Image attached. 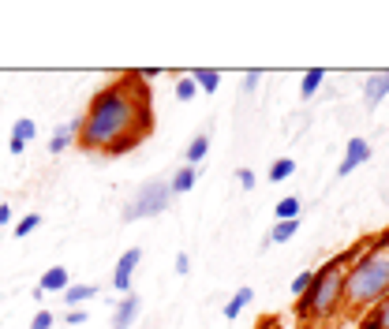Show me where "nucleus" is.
Returning <instances> with one entry per match:
<instances>
[{"instance_id": "22", "label": "nucleus", "mask_w": 389, "mask_h": 329, "mask_svg": "<svg viewBox=\"0 0 389 329\" xmlns=\"http://www.w3.org/2000/svg\"><path fill=\"white\" fill-rule=\"evenodd\" d=\"M194 90H199V86H194V79L184 75V79L176 83V101H191V98H194Z\"/></svg>"}, {"instance_id": "16", "label": "nucleus", "mask_w": 389, "mask_h": 329, "mask_svg": "<svg viewBox=\"0 0 389 329\" xmlns=\"http://www.w3.org/2000/svg\"><path fill=\"white\" fill-rule=\"evenodd\" d=\"M206 154H210V135L202 131V135H194V139H191V146H187V165H191V168H199Z\"/></svg>"}, {"instance_id": "11", "label": "nucleus", "mask_w": 389, "mask_h": 329, "mask_svg": "<svg viewBox=\"0 0 389 329\" xmlns=\"http://www.w3.org/2000/svg\"><path fill=\"white\" fill-rule=\"evenodd\" d=\"M202 173H199V168H191V165H184V168H180V173H173V176H168V187H173V199H176V195H187L191 187H194V180H199Z\"/></svg>"}, {"instance_id": "9", "label": "nucleus", "mask_w": 389, "mask_h": 329, "mask_svg": "<svg viewBox=\"0 0 389 329\" xmlns=\"http://www.w3.org/2000/svg\"><path fill=\"white\" fill-rule=\"evenodd\" d=\"M359 329H389V296L359 314Z\"/></svg>"}, {"instance_id": "5", "label": "nucleus", "mask_w": 389, "mask_h": 329, "mask_svg": "<svg viewBox=\"0 0 389 329\" xmlns=\"http://www.w3.org/2000/svg\"><path fill=\"white\" fill-rule=\"evenodd\" d=\"M139 262H142L139 247H127V251L120 255V262H116V270H112V288H116V292H132V277H135Z\"/></svg>"}, {"instance_id": "13", "label": "nucleus", "mask_w": 389, "mask_h": 329, "mask_svg": "<svg viewBox=\"0 0 389 329\" xmlns=\"http://www.w3.org/2000/svg\"><path fill=\"white\" fill-rule=\"evenodd\" d=\"M71 284V277H68V270L64 266H53V270H45V277H42V292H64V288Z\"/></svg>"}, {"instance_id": "8", "label": "nucleus", "mask_w": 389, "mask_h": 329, "mask_svg": "<svg viewBox=\"0 0 389 329\" xmlns=\"http://www.w3.org/2000/svg\"><path fill=\"white\" fill-rule=\"evenodd\" d=\"M142 311V299L139 296H124L112 311V329H135V318Z\"/></svg>"}, {"instance_id": "12", "label": "nucleus", "mask_w": 389, "mask_h": 329, "mask_svg": "<svg viewBox=\"0 0 389 329\" xmlns=\"http://www.w3.org/2000/svg\"><path fill=\"white\" fill-rule=\"evenodd\" d=\"M251 299H255V288H236V292H232V299L225 304V318H228V322H236L240 314H243V307L251 304Z\"/></svg>"}, {"instance_id": "32", "label": "nucleus", "mask_w": 389, "mask_h": 329, "mask_svg": "<svg viewBox=\"0 0 389 329\" xmlns=\"http://www.w3.org/2000/svg\"><path fill=\"white\" fill-rule=\"evenodd\" d=\"M266 329H277V325H274V322H266Z\"/></svg>"}, {"instance_id": "33", "label": "nucleus", "mask_w": 389, "mask_h": 329, "mask_svg": "<svg viewBox=\"0 0 389 329\" xmlns=\"http://www.w3.org/2000/svg\"><path fill=\"white\" fill-rule=\"evenodd\" d=\"M135 329H139V325H135Z\"/></svg>"}, {"instance_id": "17", "label": "nucleus", "mask_w": 389, "mask_h": 329, "mask_svg": "<svg viewBox=\"0 0 389 329\" xmlns=\"http://www.w3.org/2000/svg\"><path fill=\"white\" fill-rule=\"evenodd\" d=\"M300 209H303V202L296 199V195H284L274 206V214H277V221H300Z\"/></svg>"}, {"instance_id": "23", "label": "nucleus", "mask_w": 389, "mask_h": 329, "mask_svg": "<svg viewBox=\"0 0 389 329\" xmlns=\"http://www.w3.org/2000/svg\"><path fill=\"white\" fill-rule=\"evenodd\" d=\"M37 225H42V214H27V217H23L19 225H16V236L23 240V236H30V232H34Z\"/></svg>"}, {"instance_id": "4", "label": "nucleus", "mask_w": 389, "mask_h": 329, "mask_svg": "<svg viewBox=\"0 0 389 329\" xmlns=\"http://www.w3.org/2000/svg\"><path fill=\"white\" fill-rule=\"evenodd\" d=\"M168 202H173V187H168V180H146L142 187H135V195L127 199L124 206V221H146V217H161Z\"/></svg>"}, {"instance_id": "7", "label": "nucleus", "mask_w": 389, "mask_h": 329, "mask_svg": "<svg viewBox=\"0 0 389 329\" xmlns=\"http://www.w3.org/2000/svg\"><path fill=\"white\" fill-rule=\"evenodd\" d=\"M385 98H389V71H371L367 83H363V101H367V109H378Z\"/></svg>"}, {"instance_id": "26", "label": "nucleus", "mask_w": 389, "mask_h": 329, "mask_svg": "<svg viewBox=\"0 0 389 329\" xmlns=\"http://www.w3.org/2000/svg\"><path fill=\"white\" fill-rule=\"evenodd\" d=\"M236 180H240V187H243V191H251V187H255V173H251V168H236Z\"/></svg>"}, {"instance_id": "3", "label": "nucleus", "mask_w": 389, "mask_h": 329, "mask_svg": "<svg viewBox=\"0 0 389 329\" xmlns=\"http://www.w3.org/2000/svg\"><path fill=\"white\" fill-rule=\"evenodd\" d=\"M389 296V232L374 236L371 247L344 270V307L348 314L371 311Z\"/></svg>"}, {"instance_id": "29", "label": "nucleus", "mask_w": 389, "mask_h": 329, "mask_svg": "<svg viewBox=\"0 0 389 329\" xmlns=\"http://www.w3.org/2000/svg\"><path fill=\"white\" fill-rule=\"evenodd\" d=\"M258 79H262V71H258V68H255V71H248V75H243V90H248V94H251V90L258 86Z\"/></svg>"}, {"instance_id": "10", "label": "nucleus", "mask_w": 389, "mask_h": 329, "mask_svg": "<svg viewBox=\"0 0 389 329\" xmlns=\"http://www.w3.org/2000/svg\"><path fill=\"white\" fill-rule=\"evenodd\" d=\"M75 135H79V120H71V124H60L53 131V139H49V154H64L75 142Z\"/></svg>"}, {"instance_id": "27", "label": "nucleus", "mask_w": 389, "mask_h": 329, "mask_svg": "<svg viewBox=\"0 0 389 329\" xmlns=\"http://www.w3.org/2000/svg\"><path fill=\"white\" fill-rule=\"evenodd\" d=\"M176 273H180V277H187V273H191V258H187V251H180V255H176Z\"/></svg>"}, {"instance_id": "15", "label": "nucleus", "mask_w": 389, "mask_h": 329, "mask_svg": "<svg viewBox=\"0 0 389 329\" xmlns=\"http://www.w3.org/2000/svg\"><path fill=\"white\" fill-rule=\"evenodd\" d=\"M191 79H194V86H199L202 94H214V90L221 86V71H214V68H194Z\"/></svg>"}, {"instance_id": "1", "label": "nucleus", "mask_w": 389, "mask_h": 329, "mask_svg": "<svg viewBox=\"0 0 389 329\" xmlns=\"http://www.w3.org/2000/svg\"><path fill=\"white\" fill-rule=\"evenodd\" d=\"M153 127L150 86L139 75H124L112 86L98 90L86 116L79 120V146L86 154H127L135 150Z\"/></svg>"}, {"instance_id": "2", "label": "nucleus", "mask_w": 389, "mask_h": 329, "mask_svg": "<svg viewBox=\"0 0 389 329\" xmlns=\"http://www.w3.org/2000/svg\"><path fill=\"white\" fill-rule=\"evenodd\" d=\"M371 240H374V236H363V240L352 243L344 255H337L322 270H315L310 288L296 299V318H300L303 325H322V322H330L333 314L344 307V270L352 266L363 251H367Z\"/></svg>"}, {"instance_id": "19", "label": "nucleus", "mask_w": 389, "mask_h": 329, "mask_svg": "<svg viewBox=\"0 0 389 329\" xmlns=\"http://www.w3.org/2000/svg\"><path fill=\"white\" fill-rule=\"evenodd\" d=\"M322 79H326V71H322V68H310V71L303 75V86H300V98H303V101H310V98L318 94Z\"/></svg>"}, {"instance_id": "20", "label": "nucleus", "mask_w": 389, "mask_h": 329, "mask_svg": "<svg viewBox=\"0 0 389 329\" xmlns=\"http://www.w3.org/2000/svg\"><path fill=\"white\" fill-rule=\"evenodd\" d=\"M296 229H300V221H277L274 232H269V243H289L296 236Z\"/></svg>"}, {"instance_id": "14", "label": "nucleus", "mask_w": 389, "mask_h": 329, "mask_svg": "<svg viewBox=\"0 0 389 329\" xmlns=\"http://www.w3.org/2000/svg\"><path fill=\"white\" fill-rule=\"evenodd\" d=\"M94 296H98L94 284H68V288H64V304H68L71 311L79 304H86V299H94Z\"/></svg>"}, {"instance_id": "25", "label": "nucleus", "mask_w": 389, "mask_h": 329, "mask_svg": "<svg viewBox=\"0 0 389 329\" xmlns=\"http://www.w3.org/2000/svg\"><path fill=\"white\" fill-rule=\"evenodd\" d=\"M30 329H53V311H37L34 322H30Z\"/></svg>"}, {"instance_id": "30", "label": "nucleus", "mask_w": 389, "mask_h": 329, "mask_svg": "<svg viewBox=\"0 0 389 329\" xmlns=\"http://www.w3.org/2000/svg\"><path fill=\"white\" fill-rule=\"evenodd\" d=\"M8 150H11V157H19L23 150H27V142H19V139H11V142H8Z\"/></svg>"}, {"instance_id": "28", "label": "nucleus", "mask_w": 389, "mask_h": 329, "mask_svg": "<svg viewBox=\"0 0 389 329\" xmlns=\"http://www.w3.org/2000/svg\"><path fill=\"white\" fill-rule=\"evenodd\" d=\"M64 322H68V325H83V322H86V311H83V307H75V311L64 314Z\"/></svg>"}, {"instance_id": "18", "label": "nucleus", "mask_w": 389, "mask_h": 329, "mask_svg": "<svg viewBox=\"0 0 389 329\" xmlns=\"http://www.w3.org/2000/svg\"><path fill=\"white\" fill-rule=\"evenodd\" d=\"M296 173V161H292V157H277V161L274 165H269V183H284V180H289Z\"/></svg>"}, {"instance_id": "31", "label": "nucleus", "mask_w": 389, "mask_h": 329, "mask_svg": "<svg viewBox=\"0 0 389 329\" xmlns=\"http://www.w3.org/2000/svg\"><path fill=\"white\" fill-rule=\"evenodd\" d=\"M8 221H11V206H8V202H0V229H4Z\"/></svg>"}, {"instance_id": "24", "label": "nucleus", "mask_w": 389, "mask_h": 329, "mask_svg": "<svg viewBox=\"0 0 389 329\" xmlns=\"http://www.w3.org/2000/svg\"><path fill=\"white\" fill-rule=\"evenodd\" d=\"M310 281H315V270H307V273H300V277H296V281H292V296H296V299H300V296L307 292V288H310Z\"/></svg>"}, {"instance_id": "6", "label": "nucleus", "mask_w": 389, "mask_h": 329, "mask_svg": "<svg viewBox=\"0 0 389 329\" xmlns=\"http://www.w3.org/2000/svg\"><path fill=\"white\" fill-rule=\"evenodd\" d=\"M371 161V142L367 139H348V146H344V157H341V168H337V176H348V173H356L359 165H367Z\"/></svg>"}, {"instance_id": "21", "label": "nucleus", "mask_w": 389, "mask_h": 329, "mask_svg": "<svg viewBox=\"0 0 389 329\" xmlns=\"http://www.w3.org/2000/svg\"><path fill=\"white\" fill-rule=\"evenodd\" d=\"M37 135V124L34 120H27V116H19L16 124H11V139H19V142H30Z\"/></svg>"}]
</instances>
